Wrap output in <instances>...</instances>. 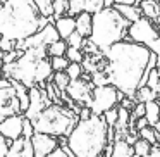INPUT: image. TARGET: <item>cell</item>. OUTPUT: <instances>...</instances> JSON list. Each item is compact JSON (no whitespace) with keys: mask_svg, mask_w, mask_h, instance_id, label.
Returning <instances> with one entry per match:
<instances>
[{"mask_svg":"<svg viewBox=\"0 0 160 157\" xmlns=\"http://www.w3.org/2000/svg\"><path fill=\"white\" fill-rule=\"evenodd\" d=\"M19 100L16 95V88L12 86L9 78H0V118L11 114H19ZM22 114V112H21Z\"/></svg>","mask_w":160,"mask_h":157,"instance_id":"cell-8","label":"cell"},{"mask_svg":"<svg viewBox=\"0 0 160 157\" xmlns=\"http://www.w3.org/2000/svg\"><path fill=\"white\" fill-rule=\"evenodd\" d=\"M50 64H52V71H66L69 59L66 55H53L50 57Z\"/></svg>","mask_w":160,"mask_h":157,"instance_id":"cell-27","label":"cell"},{"mask_svg":"<svg viewBox=\"0 0 160 157\" xmlns=\"http://www.w3.org/2000/svg\"><path fill=\"white\" fill-rule=\"evenodd\" d=\"M153 128H155V131H157V133H160V119L155 123V124H153Z\"/></svg>","mask_w":160,"mask_h":157,"instance_id":"cell-46","label":"cell"},{"mask_svg":"<svg viewBox=\"0 0 160 157\" xmlns=\"http://www.w3.org/2000/svg\"><path fill=\"white\" fill-rule=\"evenodd\" d=\"M0 38H2V35H0Z\"/></svg>","mask_w":160,"mask_h":157,"instance_id":"cell-49","label":"cell"},{"mask_svg":"<svg viewBox=\"0 0 160 157\" xmlns=\"http://www.w3.org/2000/svg\"><path fill=\"white\" fill-rule=\"evenodd\" d=\"M152 50L143 43H136L131 40H121L103 50L107 59L105 74L108 83L114 85L126 97H134L141 78L146 71V62Z\"/></svg>","mask_w":160,"mask_h":157,"instance_id":"cell-1","label":"cell"},{"mask_svg":"<svg viewBox=\"0 0 160 157\" xmlns=\"http://www.w3.org/2000/svg\"><path fill=\"white\" fill-rule=\"evenodd\" d=\"M114 7L117 9V11L121 12L129 23L136 21V19H139L143 16L139 5H134V4H114Z\"/></svg>","mask_w":160,"mask_h":157,"instance_id":"cell-17","label":"cell"},{"mask_svg":"<svg viewBox=\"0 0 160 157\" xmlns=\"http://www.w3.org/2000/svg\"><path fill=\"white\" fill-rule=\"evenodd\" d=\"M146 86H150L153 92H157L158 93L160 92V76L157 74L155 69H150L148 71V76H146Z\"/></svg>","mask_w":160,"mask_h":157,"instance_id":"cell-26","label":"cell"},{"mask_svg":"<svg viewBox=\"0 0 160 157\" xmlns=\"http://www.w3.org/2000/svg\"><path fill=\"white\" fill-rule=\"evenodd\" d=\"M91 90H93V83L90 81V78H76V80H71L69 85L66 86V93L69 95V98L76 104L86 105L90 104L91 98Z\"/></svg>","mask_w":160,"mask_h":157,"instance_id":"cell-9","label":"cell"},{"mask_svg":"<svg viewBox=\"0 0 160 157\" xmlns=\"http://www.w3.org/2000/svg\"><path fill=\"white\" fill-rule=\"evenodd\" d=\"M103 119H105V123H107V126H114L115 124V121H117V107H110V109H107V111L103 112Z\"/></svg>","mask_w":160,"mask_h":157,"instance_id":"cell-35","label":"cell"},{"mask_svg":"<svg viewBox=\"0 0 160 157\" xmlns=\"http://www.w3.org/2000/svg\"><path fill=\"white\" fill-rule=\"evenodd\" d=\"M107 128L102 114H91L86 119H79L67 135V145L78 157L102 155L108 143Z\"/></svg>","mask_w":160,"mask_h":157,"instance_id":"cell-3","label":"cell"},{"mask_svg":"<svg viewBox=\"0 0 160 157\" xmlns=\"http://www.w3.org/2000/svg\"><path fill=\"white\" fill-rule=\"evenodd\" d=\"M9 140L5 138L2 133H0V155H7V150H9Z\"/></svg>","mask_w":160,"mask_h":157,"instance_id":"cell-39","label":"cell"},{"mask_svg":"<svg viewBox=\"0 0 160 157\" xmlns=\"http://www.w3.org/2000/svg\"><path fill=\"white\" fill-rule=\"evenodd\" d=\"M74 19H76V31L79 33L81 36L88 38L90 33H91V14L86 11H83L78 16H74Z\"/></svg>","mask_w":160,"mask_h":157,"instance_id":"cell-15","label":"cell"},{"mask_svg":"<svg viewBox=\"0 0 160 157\" xmlns=\"http://www.w3.org/2000/svg\"><path fill=\"white\" fill-rule=\"evenodd\" d=\"M103 7V0H84V11L93 14Z\"/></svg>","mask_w":160,"mask_h":157,"instance_id":"cell-34","label":"cell"},{"mask_svg":"<svg viewBox=\"0 0 160 157\" xmlns=\"http://www.w3.org/2000/svg\"><path fill=\"white\" fill-rule=\"evenodd\" d=\"M66 73L71 80H76V78H81V74L84 73V69H83V66H81V62H69L66 67Z\"/></svg>","mask_w":160,"mask_h":157,"instance_id":"cell-29","label":"cell"},{"mask_svg":"<svg viewBox=\"0 0 160 157\" xmlns=\"http://www.w3.org/2000/svg\"><path fill=\"white\" fill-rule=\"evenodd\" d=\"M67 2H69V9H67L69 16H78L84 11V0H67Z\"/></svg>","mask_w":160,"mask_h":157,"instance_id":"cell-32","label":"cell"},{"mask_svg":"<svg viewBox=\"0 0 160 157\" xmlns=\"http://www.w3.org/2000/svg\"><path fill=\"white\" fill-rule=\"evenodd\" d=\"M158 4H160V0H158Z\"/></svg>","mask_w":160,"mask_h":157,"instance_id":"cell-50","label":"cell"},{"mask_svg":"<svg viewBox=\"0 0 160 157\" xmlns=\"http://www.w3.org/2000/svg\"><path fill=\"white\" fill-rule=\"evenodd\" d=\"M53 26H55V29H57L60 38L66 40L67 36L76 29V19H74V16L64 14V16H59V18L53 21Z\"/></svg>","mask_w":160,"mask_h":157,"instance_id":"cell-14","label":"cell"},{"mask_svg":"<svg viewBox=\"0 0 160 157\" xmlns=\"http://www.w3.org/2000/svg\"><path fill=\"white\" fill-rule=\"evenodd\" d=\"M66 50H67V43H66V40L59 38V40L52 42L48 47H47V55H48V57H53V55H64V54H66Z\"/></svg>","mask_w":160,"mask_h":157,"instance_id":"cell-21","label":"cell"},{"mask_svg":"<svg viewBox=\"0 0 160 157\" xmlns=\"http://www.w3.org/2000/svg\"><path fill=\"white\" fill-rule=\"evenodd\" d=\"M14 49H16V40L5 38V36L0 38V52H9V50H14Z\"/></svg>","mask_w":160,"mask_h":157,"instance_id":"cell-36","label":"cell"},{"mask_svg":"<svg viewBox=\"0 0 160 157\" xmlns=\"http://www.w3.org/2000/svg\"><path fill=\"white\" fill-rule=\"evenodd\" d=\"M148 49L152 50V52H155V54H158V55H160V26H158V36L150 43Z\"/></svg>","mask_w":160,"mask_h":157,"instance_id":"cell-40","label":"cell"},{"mask_svg":"<svg viewBox=\"0 0 160 157\" xmlns=\"http://www.w3.org/2000/svg\"><path fill=\"white\" fill-rule=\"evenodd\" d=\"M131 23L112 5L102 7L91 14V33L88 38L103 52L115 42H121L128 36V28Z\"/></svg>","mask_w":160,"mask_h":157,"instance_id":"cell-4","label":"cell"},{"mask_svg":"<svg viewBox=\"0 0 160 157\" xmlns=\"http://www.w3.org/2000/svg\"><path fill=\"white\" fill-rule=\"evenodd\" d=\"M47 23L33 0H5L0 7V35L5 38L24 40Z\"/></svg>","mask_w":160,"mask_h":157,"instance_id":"cell-2","label":"cell"},{"mask_svg":"<svg viewBox=\"0 0 160 157\" xmlns=\"http://www.w3.org/2000/svg\"><path fill=\"white\" fill-rule=\"evenodd\" d=\"M28 95H29V102H28L26 111L22 112V116L28 118L29 121H33L47 105L52 104V100L48 98L45 88H40V86H36V85H33V86L28 88Z\"/></svg>","mask_w":160,"mask_h":157,"instance_id":"cell-10","label":"cell"},{"mask_svg":"<svg viewBox=\"0 0 160 157\" xmlns=\"http://www.w3.org/2000/svg\"><path fill=\"white\" fill-rule=\"evenodd\" d=\"M122 97H126L122 92H119L114 85H100V86H93L91 90V98L88 107L91 109L93 114H103L107 109L117 105L122 100Z\"/></svg>","mask_w":160,"mask_h":157,"instance_id":"cell-6","label":"cell"},{"mask_svg":"<svg viewBox=\"0 0 160 157\" xmlns=\"http://www.w3.org/2000/svg\"><path fill=\"white\" fill-rule=\"evenodd\" d=\"M134 121H136V129H141V128H145V126H148V121H146L145 116H141V118H136Z\"/></svg>","mask_w":160,"mask_h":157,"instance_id":"cell-42","label":"cell"},{"mask_svg":"<svg viewBox=\"0 0 160 157\" xmlns=\"http://www.w3.org/2000/svg\"><path fill=\"white\" fill-rule=\"evenodd\" d=\"M158 36V26L152 21V19L141 16L139 19L132 21L128 28V36L126 38L136 43H143L148 47L153 40Z\"/></svg>","mask_w":160,"mask_h":157,"instance_id":"cell-7","label":"cell"},{"mask_svg":"<svg viewBox=\"0 0 160 157\" xmlns=\"http://www.w3.org/2000/svg\"><path fill=\"white\" fill-rule=\"evenodd\" d=\"M141 116H145V102H136L131 111V119L141 118Z\"/></svg>","mask_w":160,"mask_h":157,"instance_id":"cell-37","label":"cell"},{"mask_svg":"<svg viewBox=\"0 0 160 157\" xmlns=\"http://www.w3.org/2000/svg\"><path fill=\"white\" fill-rule=\"evenodd\" d=\"M2 64H4V62H2V57H0V67H2Z\"/></svg>","mask_w":160,"mask_h":157,"instance_id":"cell-47","label":"cell"},{"mask_svg":"<svg viewBox=\"0 0 160 157\" xmlns=\"http://www.w3.org/2000/svg\"><path fill=\"white\" fill-rule=\"evenodd\" d=\"M69 9V2L67 0H52V18L57 19L59 16L67 14Z\"/></svg>","mask_w":160,"mask_h":157,"instance_id":"cell-24","label":"cell"},{"mask_svg":"<svg viewBox=\"0 0 160 157\" xmlns=\"http://www.w3.org/2000/svg\"><path fill=\"white\" fill-rule=\"evenodd\" d=\"M150 149H152V143L146 142L143 138H136V142L132 143V150H134V155H139V157H146L150 155Z\"/></svg>","mask_w":160,"mask_h":157,"instance_id":"cell-23","label":"cell"},{"mask_svg":"<svg viewBox=\"0 0 160 157\" xmlns=\"http://www.w3.org/2000/svg\"><path fill=\"white\" fill-rule=\"evenodd\" d=\"M114 4H134L136 5V0H114Z\"/></svg>","mask_w":160,"mask_h":157,"instance_id":"cell-44","label":"cell"},{"mask_svg":"<svg viewBox=\"0 0 160 157\" xmlns=\"http://www.w3.org/2000/svg\"><path fill=\"white\" fill-rule=\"evenodd\" d=\"M134 97H136V102H148V100H155V98H157V92H153L150 86L143 85V86H139L138 90H136Z\"/></svg>","mask_w":160,"mask_h":157,"instance_id":"cell-22","label":"cell"},{"mask_svg":"<svg viewBox=\"0 0 160 157\" xmlns=\"http://www.w3.org/2000/svg\"><path fill=\"white\" fill-rule=\"evenodd\" d=\"M114 157H131L134 155V150H132V145L128 143L124 138H115L112 142V154Z\"/></svg>","mask_w":160,"mask_h":157,"instance_id":"cell-16","label":"cell"},{"mask_svg":"<svg viewBox=\"0 0 160 157\" xmlns=\"http://www.w3.org/2000/svg\"><path fill=\"white\" fill-rule=\"evenodd\" d=\"M145 118L150 126H153L160 119V104L157 102V98L145 102Z\"/></svg>","mask_w":160,"mask_h":157,"instance_id":"cell-19","label":"cell"},{"mask_svg":"<svg viewBox=\"0 0 160 157\" xmlns=\"http://www.w3.org/2000/svg\"><path fill=\"white\" fill-rule=\"evenodd\" d=\"M138 5H139L141 14L145 16V18L152 19V21H155V19L158 18V14H160V4H158V0H141Z\"/></svg>","mask_w":160,"mask_h":157,"instance_id":"cell-18","label":"cell"},{"mask_svg":"<svg viewBox=\"0 0 160 157\" xmlns=\"http://www.w3.org/2000/svg\"><path fill=\"white\" fill-rule=\"evenodd\" d=\"M0 7H2V4H0Z\"/></svg>","mask_w":160,"mask_h":157,"instance_id":"cell-48","label":"cell"},{"mask_svg":"<svg viewBox=\"0 0 160 157\" xmlns=\"http://www.w3.org/2000/svg\"><path fill=\"white\" fill-rule=\"evenodd\" d=\"M50 80H52V83L55 85V86L59 88L60 92H66V86L69 85L71 78L67 76L66 71H53L52 76H50Z\"/></svg>","mask_w":160,"mask_h":157,"instance_id":"cell-20","label":"cell"},{"mask_svg":"<svg viewBox=\"0 0 160 157\" xmlns=\"http://www.w3.org/2000/svg\"><path fill=\"white\" fill-rule=\"evenodd\" d=\"M153 69H155L157 74L160 76V55H158V54H157V62H155V67H153Z\"/></svg>","mask_w":160,"mask_h":157,"instance_id":"cell-43","label":"cell"},{"mask_svg":"<svg viewBox=\"0 0 160 157\" xmlns=\"http://www.w3.org/2000/svg\"><path fill=\"white\" fill-rule=\"evenodd\" d=\"M33 4L38 7L40 14L43 18H50L52 16V0H33Z\"/></svg>","mask_w":160,"mask_h":157,"instance_id":"cell-28","label":"cell"},{"mask_svg":"<svg viewBox=\"0 0 160 157\" xmlns=\"http://www.w3.org/2000/svg\"><path fill=\"white\" fill-rule=\"evenodd\" d=\"M78 121H79L78 112H74L71 107H66L64 104L52 102L31 123L35 131L48 133L53 136H67Z\"/></svg>","mask_w":160,"mask_h":157,"instance_id":"cell-5","label":"cell"},{"mask_svg":"<svg viewBox=\"0 0 160 157\" xmlns=\"http://www.w3.org/2000/svg\"><path fill=\"white\" fill-rule=\"evenodd\" d=\"M91 83H93V86L107 85L108 78H107V74H105V71H95V73H91Z\"/></svg>","mask_w":160,"mask_h":157,"instance_id":"cell-33","label":"cell"},{"mask_svg":"<svg viewBox=\"0 0 160 157\" xmlns=\"http://www.w3.org/2000/svg\"><path fill=\"white\" fill-rule=\"evenodd\" d=\"M138 133H139V138L150 142L152 145H153V143H157V131H155V128H153V126L148 124V126H145V128L138 129Z\"/></svg>","mask_w":160,"mask_h":157,"instance_id":"cell-25","label":"cell"},{"mask_svg":"<svg viewBox=\"0 0 160 157\" xmlns=\"http://www.w3.org/2000/svg\"><path fill=\"white\" fill-rule=\"evenodd\" d=\"M64 55L69 59V62H83V59H84L83 50H81V49H74V47H67V50H66Z\"/></svg>","mask_w":160,"mask_h":157,"instance_id":"cell-30","label":"cell"},{"mask_svg":"<svg viewBox=\"0 0 160 157\" xmlns=\"http://www.w3.org/2000/svg\"><path fill=\"white\" fill-rule=\"evenodd\" d=\"M9 157H16V155H22V157H33V145H31V138H26V136H18L16 140H12L9 143V150H7Z\"/></svg>","mask_w":160,"mask_h":157,"instance_id":"cell-13","label":"cell"},{"mask_svg":"<svg viewBox=\"0 0 160 157\" xmlns=\"http://www.w3.org/2000/svg\"><path fill=\"white\" fill-rule=\"evenodd\" d=\"M22 121H24V116L19 112V114H11L2 118L0 121V133L9 140H16L18 136L22 135Z\"/></svg>","mask_w":160,"mask_h":157,"instance_id":"cell-12","label":"cell"},{"mask_svg":"<svg viewBox=\"0 0 160 157\" xmlns=\"http://www.w3.org/2000/svg\"><path fill=\"white\" fill-rule=\"evenodd\" d=\"M31 145L36 157H45L59 145V138L53 135H48V133L35 131L31 135Z\"/></svg>","mask_w":160,"mask_h":157,"instance_id":"cell-11","label":"cell"},{"mask_svg":"<svg viewBox=\"0 0 160 157\" xmlns=\"http://www.w3.org/2000/svg\"><path fill=\"white\" fill-rule=\"evenodd\" d=\"M48 157H67V154H66V150H64L60 145H57L55 149L48 154Z\"/></svg>","mask_w":160,"mask_h":157,"instance_id":"cell-41","label":"cell"},{"mask_svg":"<svg viewBox=\"0 0 160 157\" xmlns=\"http://www.w3.org/2000/svg\"><path fill=\"white\" fill-rule=\"evenodd\" d=\"M35 133V128H33V123L29 121L28 118H24V121H22V136H26V138H31V135Z\"/></svg>","mask_w":160,"mask_h":157,"instance_id":"cell-38","label":"cell"},{"mask_svg":"<svg viewBox=\"0 0 160 157\" xmlns=\"http://www.w3.org/2000/svg\"><path fill=\"white\" fill-rule=\"evenodd\" d=\"M114 5V0H103V7H112Z\"/></svg>","mask_w":160,"mask_h":157,"instance_id":"cell-45","label":"cell"},{"mask_svg":"<svg viewBox=\"0 0 160 157\" xmlns=\"http://www.w3.org/2000/svg\"><path fill=\"white\" fill-rule=\"evenodd\" d=\"M83 40H84V36H81L79 33L74 29L72 33H71L69 36L66 38V43H67V47H74V49H81L83 47Z\"/></svg>","mask_w":160,"mask_h":157,"instance_id":"cell-31","label":"cell"}]
</instances>
